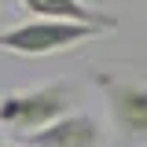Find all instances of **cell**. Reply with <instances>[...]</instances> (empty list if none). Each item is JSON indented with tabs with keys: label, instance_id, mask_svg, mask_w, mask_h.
<instances>
[{
	"label": "cell",
	"instance_id": "1",
	"mask_svg": "<svg viewBox=\"0 0 147 147\" xmlns=\"http://www.w3.org/2000/svg\"><path fill=\"white\" fill-rule=\"evenodd\" d=\"M70 103H74V96L63 81L7 92V96H0V125L11 129L15 136H26V132H37V129L66 118Z\"/></svg>",
	"mask_w": 147,
	"mask_h": 147
},
{
	"label": "cell",
	"instance_id": "2",
	"mask_svg": "<svg viewBox=\"0 0 147 147\" xmlns=\"http://www.w3.org/2000/svg\"><path fill=\"white\" fill-rule=\"evenodd\" d=\"M107 30L99 26H81V22H59V18H30L18 22L11 30L0 33V52L11 55H55V52H70L85 40H96Z\"/></svg>",
	"mask_w": 147,
	"mask_h": 147
},
{
	"label": "cell",
	"instance_id": "3",
	"mask_svg": "<svg viewBox=\"0 0 147 147\" xmlns=\"http://www.w3.org/2000/svg\"><path fill=\"white\" fill-rule=\"evenodd\" d=\"M96 85L107 96L110 125L118 129L129 144H147V85L107 77V74H96Z\"/></svg>",
	"mask_w": 147,
	"mask_h": 147
},
{
	"label": "cell",
	"instance_id": "4",
	"mask_svg": "<svg viewBox=\"0 0 147 147\" xmlns=\"http://www.w3.org/2000/svg\"><path fill=\"white\" fill-rule=\"evenodd\" d=\"M18 144L26 147H99L103 140V129L92 114H66L52 125L37 129V132H26V136H15Z\"/></svg>",
	"mask_w": 147,
	"mask_h": 147
},
{
	"label": "cell",
	"instance_id": "5",
	"mask_svg": "<svg viewBox=\"0 0 147 147\" xmlns=\"http://www.w3.org/2000/svg\"><path fill=\"white\" fill-rule=\"evenodd\" d=\"M26 15L37 18H59V22H81V26H99V30H118V15L99 11L85 0H18Z\"/></svg>",
	"mask_w": 147,
	"mask_h": 147
},
{
	"label": "cell",
	"instance_id": "6",
	"mask_svg": "<svg viewBox=\"0 0 147 147\" xmlns=\"http://www.w3.org/2000/svg\"><path fill=\"white\" fill-rule=\"evenodd\" d=\"M0 147H7V144H4V136H0Z\"/></svg>",
	"mask_w": 147,
	"mask_h": 147
}]
</instances>
